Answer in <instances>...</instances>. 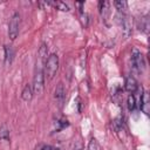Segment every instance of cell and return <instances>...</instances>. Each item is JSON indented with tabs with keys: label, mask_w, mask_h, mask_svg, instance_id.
I'll return each mask as SVG.
<instances>
[{
	"label": "cell",
	"mask_w": 150,
	"mask_h": 150,
	"mask_svg": "<svg viewBox=\"0 0 150 150\" xmlns=\"http://www.w3.org/2000/svg\"><path fill=\"white\" fill-rule=\"evenodd\" d=\"M42 62L45 63V61L40 60V62L36 63L35 74H34V79H33L32 88H33V94H35V95H41L45 89V71H43Z\"/></svg>",
	"instance_id": "6da1fadb"
},
{
	"label": "cell",
	"mask_w": 150,
	"mask_h": 150,
	"mask_svg": "<svg viewBox=\"0 0 150 150\" xmlns=\"http://www.w3.org/2000/svg\"><path fill=\"white\" fill-rule=\"evenodd\" d=\"M57 68H59V56L56 54L48 55L43 66V71H45V75L48 77V80H52L54 77V75L57 71Z\"/></svg>",
	"instance_id": "7a4b0ae2"
},
{
	"label": "cell",
	"mask_w": 150,
	"mask_h": 150,
	"mask_svg": "<svg viewBox=\"0 0 150 150\" xmlns=\"http://www.w3.org/2000/svg\"><path fill=\"white\" fill-rule=\"evenodd\" d=\"M19 28H20V14L14 13L8 23V36L11 40L16 39V36L19 34Z\"/></svg>",
	"instance_id": "3957f363"
},
{
	"label": "cell",
	"mask_w": 150,
	"mask_h": 150,
	"mask_svg": "<svg viewBox=\"0 0 150 150\" xmlns=\"http://www.w3.org/2000/svg\"><path fill=\"white\" fill-rule=\"evenodd\" d=\"M120 25L122 29L123 36L127 39L132 33V20L128 14H121L120 13Z\"/></svg>",
	"instance_id": "277c9868"
},
{
	"label": "cell",
	"mask_w": 150,
	"mask_h": 150,
	"mask_svg": "<svg viewBox=\"0 0 150 150\" xmlns=\"http://www.w3.org/2000/svg\"><path fill=\"white\" fill-rule=\"evenodd\" d=\"M131 63H132L134 69L137 73L143 71V69H144V57H143V54L137 48H134L132 52H131Z\"/></svg>",
	"instance_id": "5b68a950"
},
{
	"label": "cell",
	"mask_w": 150,
	"mask_h": 150,
	"mask_svg": "<svg viewBox=\"0 0 150 150\" xmlns=\"http://www.w3.org/2000/svg\"><path fill=\"white\" fill-rule=\"evenodd\" d=\"M64 97H66V89H64V86L62 82H59L55 90H54V98L56 101V103L61 107L63 101H64Z\"/></svg>",
	"instance_id": "8992f818"
},
{
	"label": "cell",
	"mask_w": 150,
	"mask_h": 150,
	"mask_svg": "<svg viewBox=\"0 0 150 150\" xmlns=\"http://www.w3.org/2000/svg\"><path fill=\"white\" fill-rule=\"evenodd\" d=\"M124 88L129 93H135L138 88V83H137L136 79L134 76H128L125 79V82H124Z\"/></svg>",
	"instance_id": "52a82bcc"
},
{
	"label": "cell",
	"mask_w": 150,
	"mask_h": 150,
	"mask_svg": "<svg viewBox=\"0 0 150 150\" xmlns=\"http://www.w3.org/2000/svg\"><path fill=\"white\" fill-rule=\"evenodd\" d=\"M149 105H150L149 94L145 91V93L141 96V109H142L143 112H145L146 115H149Z\"/></svg>",
	"instance_id": "ba28073f"
},
{
	"label": "cell",
	"mask_w": 150,
	"mask_h": 150,
	"mask_svg": "<svg viewBox=\"0 0 150 150\" xmlns=\"http://www.w3.org/2000/svg\"><path fill=\"white\" fill-rule=\"evenodd\" d=\"M21 97H22V100L26 101V102H28V101L32 100V97H33V88H32L30 84H26V86L23 87L22 93H21Z\"/></svg>",
	"instance_id": "9c48e42d"
},
{
	"label": "cell",
	"mask_w": 150,
	"mask_h": 150,
	"mask_svg": "<svg viewBox=\"0 0 150 150\" xmlns=\"http://www.w3.org/2000/svg\"><path fill=\"white\" fill-rule=\"evenodd\" d=\"M14 59V49L12 46H5V63L8 66L12 63Z\"/></svg>",
	"instance_id": "30bf717a"
},
{
	"label": "cell",
	"mask_w": 150,
	"mask_h": 150,
	"mask_svg": "<svg viewBox=\"0 0 150 150\" xmlns=\"http://www.w3.org/2000/svg\"><path fill=\"white\" fill-rule=\"evenodd\" d=\"M100 13L104 20H107L109 15V2L108 1H100Z\"/></svg>",
	"instance_id": "8fae6325"
},
{
	"label": "cell",
	"mask_w": 150,
	"mask_h": 150,
	"mask_svg": "<svg viewBox=\"0 0 150 150\" xmlns=\"http://www.w3.org/2000/svg\"><path fill=\"white\" fill-rule=\"evenodd\" d=\"M116 9L118 11V13L121 14H127V9H128V2L124 0H120V1H115L114 2Z\"/></svg>",
	"instance_id": "7c38bea8"
},
{
	"label": "cell",
	"mask_w": 150,
	"mask_h": 150,
	"mask_svg": "<svg viewBox=\"0 0 150 150\" xmlns=\"http://www.w3.org/2000/svg\"><path fill=\"white\" fill-rule=\"evenodd\" d=\"M9 139V130L6 125L0 127V141H8Z\"/></svg>",
	"instance_id": "4fadbf2b"
},
{
	"label": "cell",
	"mask_w": 150,
	"mask_h": 150,
	"mask_svg": "<svg viewBox=\"0 0 150 150\" xmlns=\"http://www.w3.org/2000/svg\"><path fill=\"white\" fill-rule=\"evenodd\" d=\"M139 27H141L139 29H142L144 33H148V30H149V19H148V16H144V18L141 19Z\"/></svg>",
	"instance_id": "5bb4252c"
},
{
	"label": "cell",
	"mask_w": 150,
	"mask_h": 150,
	"mask_svg": "<svg viewBox=\"0 0 150 150\" xmlns=\"http://www.w3.org/2000/svg\"><path fill=\"white\" fill-rule=\"evenodd\" d=\"M52 5H54L57 9H60V11H63V12H68L69 11V7H68V5H66L64 2H61V1H56V2H53Z\"/></svg>",
	"instance_id": "9a60e30c"
},
{
	"label": "cell",
	"mask_w": 150,
	"mask_h": 150,
	"mask_svg": "<svg viewBox=\"0 0 150 150\" xmlns=\"http://www.w3.org/2000/svg\"><path fill=\"white\" fill-rule=\"evenodd\" d=\"M136 107V100L134 95H129L128 96V109L129 110H134Z\"/></svg>",
	"instance_id": "2e32d148"
},
{
	"label": "cell",
	"mask_w": 150,
	"mask_h": 150,
	"mask_svg": "<svg viewBox=\"0 0 150 150\" xmlns=\"http://www.w3.org/2000/svg\"><path fill=\"white\" fill-rule=\"evenodd\" d=\"M87 150H97V142H96L95 138H90Z\"/></svg>",
	"instance_id": "e0dca14e"
},
{
	"label": "cell",
	"mask_w": 150,
	"mask_h": 150,
	"mask_svg": "<svg viewBox=\"0 0 150 150\" xmlns=\"http://www.w3.org/2000/svg\"><path fill=\"white\" fill-rule=\"evenodd\" d=\"M74 150H83V146H82V144H81V143H77V144L75 145Z\"/></svg>",
	"instance_id": "ac0fdd59"
},
{
	"label": "cell",
	"mask_w": 150,
	"mask_h": 150,
	"mask_svg": "<svg viewBox=\"0 0 150 150\" xmlns=\"http://www.w3.org/2000/svg\"><path fill=\"white\" fill-rule=\"evenodd\" d=\"M41 150H54L50 145H43L42 148H41Z\"/></svg>",
	"instance_id": "d6986e66"
},
{
	"label": "cell",
	"mask_w": 150,
	"mask_h": 150,
	"mask_svg": "<svg viewBox=\"0 0 150 150\" xmlns=\"http://www.w3.org/2000/svg\"><path fill=\"white\" fill-rule=\"evenodd\" d=\"M54 150H61V149H60V148H56V149H54Z\"/></svg>",
	"instance_id": "ffe728a7"
}]
</instances>
